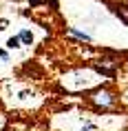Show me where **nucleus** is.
<instances>
[{
    "mask_svg": "<svg viewBox=\"0 0 128 131\" xmlns=\"http://www.w3.org/2000/svg\"><path fill=\"white\" fill-rule=\"evenodd\" d=\"M88 102L93 104L95 109L106 111V109H113V107H115L117 98H115V93H113V91H108V89H97L95 93H91Z\"/></svg>",
    "mask_w": 128,
    "mask_h": 131,
    "instance_id": "1",
    "label": "nucleus"
},
{
    "mask_svg": "<svg viewBox=\"0 0 128 131\" xmlns=\"http://www.w3.org/2000/svg\"><path fill=\"white\" fill-rule=\"evenodd\" d=\"M18 38H20L22 42H27V45H31V42H33V36H31V31H27V29H24V31H20V36H18Z\"/></svg>",
    "mask_w": 128,
    "mask_h": 131,
    "instance_id": "3",
    "label": "nucleus"
},
{
    "mask_svg": "<svg viewBox=\"0 0 128 131\" xmlns=\"http://www.w3.org/2000/svg\"><path fill=\"white\" fill-rule=\"evenodd\" d=\"M2 29H7V20H0V31Z\"/></svg>",
    "mask_w": 128,
    "mask_h": 131,
    "instance_id": "6",
    "label": "nucleus"
},
{
    "mask_svg": "<svg viewBox=\"0 0 128 131\" xmlns=\"http://www.w3.org/2000/svg\"><path fill=\"white\" fill-rule=\"evenodd\" d=\"M93 129H95V124H93V122H86L84 127H82V131H93Z\"/></svg>",
    "mask_w": 128,
    "mask_h": 131,
    "instance_id": "5",
    "label": "nucleus"
},
{
    "mask_svg": "<svg viewBox=\"0 0 128 131\" xmlns=\"http://www.w3.org/2000/svg\"><path fill=\"white\" fill-rule=\"evenodd\" d=\"M68 34L75 36V38H80V40H84V42H91V36L88 34H82V31H77V29H73V27L68 29Z\"/></svg>",
    "mask_w": 128,
    "mask_h": 131,
    "instance_id": "2",
    "label": "nucleus"
},
{
    "mask_svg": "<svg viewBox=\"0 0 128 131\" xmlns=\"http://www.w3.org/2000/svg\"><path fill=\"white\" fill-rule=\"evenodd\" d=\"M7 45H9L11 49H18V47H20V38H18V36H16V38H9Z\"/></svg>",
    "mask_w": 128,
    "mask_h": 131,
    "instance_id": "4",
    "label": "nucleus"
}]
</instances>
